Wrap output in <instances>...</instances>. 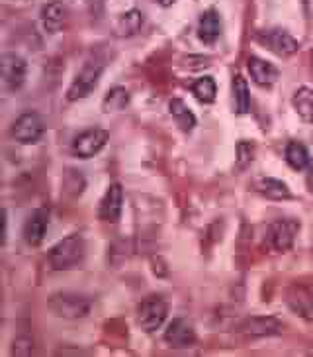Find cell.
I'll use <instances>...</instances> for the list:
<instances>
[{"mask_svg":"<svg viewBox=\"0 0 313 357\" xmlns=\"http://www.w3.org/2000/svg\"><path fill=\"white\" fill-rule=\"evenodd\" d=\"M84 253H86V245H84L83 236L71 234L53 245L47 259L55 271H67V269H73L83 263Z\"/></svg>","mask_w":313,"mask_h":357,"instance_id":"cell-1","label":"cell"},{"mask_svg":"<svg viewBox=\"0 0 313 357\" xmlns=\"http://www.w3.org/2000/svg\"><path fill=\"white\" fill-rule=\"evenodd\" d=\"M90 301L77 293H57L49 298V308L55 316L67 318V320H77L84 318L90 312Z\"/></svg>","mask_w":313,"mask_h":357,"instance_id":"cell-2","label":"cell"},{"mask_svg":"<svg viewBox=\"0 0 313 357\" xmlns=\"http://www.w3.org/2000/svg\"><path fill=\"white\" fill-rule=\"evenodd\" d=\"M104 67L106 65L102 61H88L84 65L73 79L69 91H67V100L74 102V100H81V98H86L90 95L94 89L98 86V81L104 73Z\"/></svg>","mask_w":313,"mask_h":357,"instance_id":"cell-3","label":"cell"},{"mask_svg":"<svg viewBox=\"0 0 313 357\" xmlns=\"http://www.w3.org/2000/svg\"><path fill=\"white\" fill-rule=\"evenodd\" d=\"M168 314L167 301L159 294H151L143 298L137 306V322L145 332H155L165 324Z\"/></svg>","mask_w":313,"mask_h":357,"instance_id":"cell-4","label":"cell"},{"mask_svg":"<svg viewBox=\"0 0 313 357\" xmlns=\"http://www.w3.org/2000/svg\"><path fill=\"white\" fill-rule=\"evenodd\" d=\"M43 132H45V122L38 112H24L12 124V137L18 144H24V146L38 144L42 139Z\"/></svg>","mask_w":313,"mask_h":357,"instance_id":"cell-5","label":"cell"},{"mask_svg":"<svg viewBox=\"0 0 313 357\" xmlns=\"http://www.w3.org/2000/svg\"><path fill=\"white\" fill-rule=\"evenodd\" d=\"M110 134L102 130V128H93V130H84L83 134L73 139V153L81 159H90L94 155H98L104 146L108 144Z\"/></svg>","mask_w":313,"mask_h":357,"instance_id":"cell-6","label":"cell"},{"mask_svg":"<svg viewBox=\"0 0 313 357\" xmlns=\"http://www.w3.org/2000/svg\"><path fill=\"white\" fill-rule=\"evenodd\" d=\"M0 71H2V83L8 91H18L26 81L28 65L18 53H4L0 59Z\"/></svg>","mask_w":313,"mask_h":357,"instance_id":"cell-7","label":"cell"},{"mask_svg":"<svg viewBox=\"0 0 313 357\" xmlns=\"http://www.w3.org/2000/svg\"><path fill=\"white\" fill-rule=\"evenodd\" d=\"M257 40H259L264 47H268L272 53L280 55V57H290V55L298 53V50H300L298 40L292 38L286 30H278V28H274V30H264V32L259 33Z\"/></svg>","mask_w":313,"mask_h":357,"instance_id":"cell-8","label":"cell"},{"mask_svg":"<svg viewBox=\"0 0 313 357\" xmlns=\"http://www.w3.org/2000/svg\"><path fill=\"white\" fill-rule=\"evenodd\" d=\"M282 324L276 316H250L239 324V332L249 337H268L282 334Z\"/></svg>","mask_w":313,"mask_h":357,"instance_id":"cell-9","label":"cell"},{"mask_svg":"<svg viewBox=\"0 0 313 357\" xmlns=\"http://www.w3.org/2000/svg\"><path fill=\"white\" fill-rule=\"evenodd\" d=\"M300 231V222L298 220H276L268 230V242L276 252H288L296 242V236Z\"/></svg>","mask_w":313,"mask_h":357,"instance_id":"cell-10","label":"cell"},{"mask_svg":"<svg viewBox=\"0 0 313 357\" xmlns=\"http://www.w3.org/2000/svg\"><path fill=\"white\" fill-rule=\"evenodd\" d=\"M165 342L175 349H182V347H192L196 344V332L192 324L184 320V318H175L165 330Z\"/></svg>","mask_w":313,"mask_h":357,"instance_id":"cell-11","label":"cell"},{"mask_svg":"<svg viewBox=\"0 0 313 357\" xmlns=\"http://www.w3.org/2000/svg\"><path fill=\"white\" fill-rule=\"evenodd\" d=\"M49 226V211L47 208H38L30 214V218L24 224V240L28 245L35 248L43 242Z\"/></svg>","mask_w":313,"mask_h":357,"instance_id":"cell-12","label":"cell"},{"mask_svg":"<svg viewBox=\"0 0 313 357\" xmlns=\"http://www.w3.org/2000/svg\"><path fill=\"white\" fill-rule=\"evenodd\" d=\"M122 208H124V189L120 183H112L108 190H106L104 199L100 202V220L104 222H118L122 216Z\"/></svg>","mask_w":313,"mask_h":357,"instance_id":"cell-13","label":"cell"},{"mask_svg":"<svg viewBox=\"0 0 313 357\" xmlns=\"http://www.w3.org/2000/svg\"><path fill=\"white\" fill-rule=\"evenodd\" d=\"M247 67H249L250 79L259 86H272L280 77V71L271 61H264L261 57H249Z\"/></svg>","mask_w":313,"mask_h":357,"instance_id":"cell-14","label":"cell"},{"mask_svg":"<svg viewBox=\"0 0 313 357\" xmlns=\"http://www.w3.org/2000/svg\"><path fill=\"white\" fill-rule=\"evenodd\" d=\"M221 30H223V24H221V16H219L218 10L209 8L202 16H200L198 22V38L200 42L211 43L218 42V38L221 36Z\"/></svg>","mask_w":313,"mask_h":357,"instance_id":"cell-15","label":"cell"},{"mask_svg":"<svg viewBox=\"0 0 313 357\" xmlns=\"http://www.w3.org/2000/svg\"><path fill=\"white\" fill-rule=\"evenodd\" d=\"M40 20H42L45 32L59 33L63 26H65V20H67V8L63 6L61 2H49L42 8Z\"/></svg>","mask_w":313,"mask_h":357,"instance_id":"cell-16","label":"cell"},{"mask_svg":"<svg viewBox=\"0 0 313 357\" xmlns=\"http://www.w3.org/2000/svg\"><path fill=\"white\" fill-rule=\"evenodd\" d=\"M143 22H145L143 12L137 10V8H131V10H127L118 16V20L114 24V30L120 38H129V36H136L137 32H141Z\"/></svg>","mask_w":313,"mask_h":357,"instance_id":"cell-17","label":"cell"},{"mask_svg":"<svg viewBox=\"0 0 313 357\" xmlns=\"http://www.w3.org/2000/svg\"><path fill=\"white\" fill-rule=\"evenodd\" d=\"M257 192L262 195L264 199L268 200H288L292 199V192L288 189L286 183H282L278 178L264 177L257 183Z\"/></svg>","mask_w":313,"mask_h":357,"instance_id":"cell-18","label":"cell"},{"mask_svg":"<svg viewBox=\"0 0 313 357\" xmlns=\"http://www.w3.org/2000/svg\"><path fill=\"white\" fill-rule=\"evenodd\" d=\"M168 112L175 118L177 126L180 128L182 132H186L188 134V132H192V130L196 128V116L192 114V110L188 108L184 100L172 98V100L168 102Z\"/></svg>","mask_w":313,"mask_h":357,"instance_id":"cell-19","label":"cell"},{"mask_svg":"<svg viewBox=\"0 0 313 357\" xmlns=\"http://www.w3.org/2000/svg\"><path fill=\"white\" fill-rule=\"evenodd\" d=\"M292 105L303 122H313V91L310 86H300L294 93Z\"/></svg>","mask_w":313,"mask_h":357,"instance_id":"cell-20","label":"cell"},{"mask_svg":"<svg viewBox=\"0 0 313 357\" xmlns=\"http://www.w3.org/2000/svg\"><path fill=\"white\" fill-rule=\"evenodd\" d=\"M233 102H235V112L237 114H247L250 110V93L247 79L243 75H235L233 77Z\"/></svg>","mask_w":313,"mask_h":357,"instance_id":"cell-21","label":"cell"},{"mask_svg":"<svg viewBox=\"0 0 313 357\" xmlns=\"http://www.w3.org/2000/svg\"><path fill=\"white\" fill-rule=\"evenodd\" d=\"M284 158H286V163L294 169V171H303L305 167H310V153L303 144L300 142H290L286 146V151H284Z\"/></svg>","mask_w":313,"mask_h":357,"instance_id":"cell-22","label":"cell"},{"mask_svg":"<svg viewBox=\"0 0 313 357\" xmlns=\"http://www.w3.org/2000/svg\"><path fill=\"white\" fill-rule=\"evenodd\" d=\"M190 91L202 105H211L216 100V95H218V86H216V81L211 77L196 79L194 83L190 84Z\"/></svg>","mask_w":313,"mask_h":357,"instance_id":"cell-23","label":"cell"},{"mask_svg":"<svg viewBox=\"0 0 313 357\" xmlns=\"http://www.w3.org/2000/svg\"><path fill=\"white\" fill-rule=\"evenodd\" d=\"M127 105H129V93L124 86H114L106 93L104 100H102V110L104 112H120Z\"/></svg>","mask_w":313,"mask_h":357,"instance_id":"cell-24","label":"cell"},{"mask_svg":"<svg viewBox=\"0 0 313 357\" xmlns=\"http://www.w3.org/2000/svg\"><path fill=\"white\" fill-rule=\"evenodd\" d=\"M252 159H255V144H250V142H239L237 144V169L243 171V169H247L252 163Z\"/></svg>","mask_w":313,"mask_h":357,"instance_id":"cell-25","label":"cell"},{"mask_svg":"<svg viewBox=\"0 0 313 357\" xmlns=\"http://www.w3.org/2000/svg\"><path fill=\"white\" fill-rule=\"evenodd\" d=\"M31 349H33V342L30 337H18L14 342V354H18V356H30Z\"/></svg>","mask_w":313,"mask_h":357,"instance_id":"cell-26","label":"cell"},{"mask_svg":"<svg viewBox=\"0 0 313 357\" xmlns=\"http://www.w3.org/2000/svg\"><path fill=\"white\" fill-rule=\"evenodd\" d=\"M305 183H307V190L313 195V159L310 161V167H307V178H305Z\"/></svg>","mask_w":313,"mask_h":357,"instance_id":"cell-27","label":"cell"},{"mask_svg":"<svg viewBox=\"0 0 313 357\" xmlns=\"http://www.w3.org/2000/svg\"><path fill=\"white\" fill-rule=\"evenodd\" d=\"M156 4H161V6H172L177 0H155Z\"/></svg>","mask_w":313,"mask_h":357,"instance_id":"cell-28","label":"cell"},{"mask_svg":"<svg viewBox=\"0 0 313 357\" xmlns=\"http://www.w3.org/2000/svg\"><path fill=\"white\" fill-rule=\"evenodd\" d=\"M312 310H313V301H312Z\"/></svg>","mask_w":313,"mask_h":357,"instance_id":"cell-29","label":"cell"}]
</instances>
